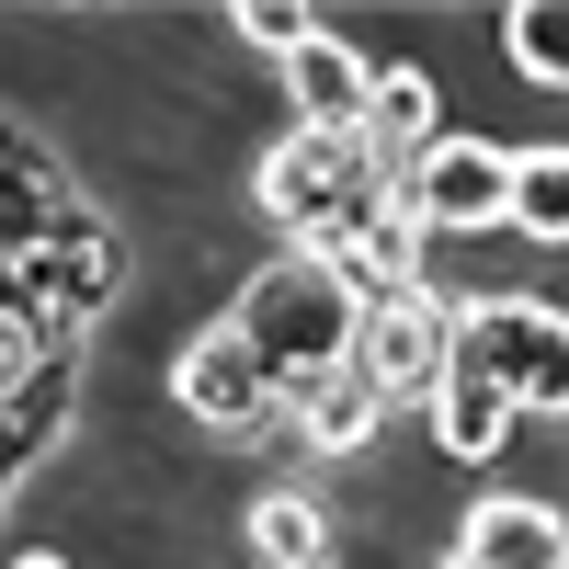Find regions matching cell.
I'll list each match as a JSON object with an SVG mask.
<instances>
[{
    "mask_svg": "<svg viewBox=\"0 0 569 569\" xmlns=\"http://www.w3.org/2000/svg\"><path fill=\"white\" fill-rule=\"evenodd\" d=\"M12 569H69V558H58V547H23V558H12Z\"/></svg>",
    "mask_w": 569,
    "mask_h": 569,
    "instance_id": "2e32d148",
    "label": "cell"
},
{
    "mask_svg": "<svg viewBox=\"0 0 569 569\" xmlns=\"http://www.w3.org/2000/svg\"><path fill=\"white\" fill-rule=\"evenodd\" d=\"M456 376L512 399V421H569V308L547 297H467Z\"/></svg>",
    "mask_w": 569,
    "mask_h": 569,
    "instance_id": "7a4b0ae2",
    "label": "cell"
},
{
    "mask_svg": "<svg viewBox=\"0 0 569 569\" xmlns=\"http://www.w3.org/2000/svg\"><path fill=\"white\" fill-rule=\"evenodd\" d=\"M512 240L536 251H569V149H512Z\"/></svg>",
    "mask_w": 569,
    "mask_h": 569,
    "instance_id": "8fae6325",
    "label": "cell"
},
{
    "mask_svg": "<svg viewBox=\"0 0 569 569\" xmlns=\"http://www.w3.org/2000/svg\"><path fill=\"white\" fill-rule=\"evenodd\" d=\"M284 103H297L308 137H365V103H376V58H353L342 34H308L297 58H284Z\"/></svg>",
    "mask_w": 569,
    "mask_h": 569,
    "instance_id": "ba28073f",
    "label": "cell"
},
{
    "mask_svg": "<svg viewBox=\"0 0 569 569\" xmlns=\"http://www.w3.org/2000/svg\"><path fill=\"white\" fill-rule=\"evenodd\" d=\"M399 194L421 217V240H479V228H512V149L501 137H433L410 171H399Z\"/></svg>",
    "mask_w": 569,
    "mask_h": 569,
    "instance_id": "5b68a950",
    "label": "cell"
},
{
    "mask_svg": "<svg viewBox=\"0 0 569 569\" xmlns=\"http://www.w3.org/2000/svg\"><path fill=\"white\" fill-rule=\"evenodd\" d=\"M456 319H467V297H445V284H410V297L365 308L353 376H365L388 410H433V388L456 376Z\"/></svg>",
    "mask_w": 569,
    "mask_h": 569,
    "instance_id": "277c9868",
    "label": "cell"
},
{
    "mask_svg": "<svg viewBox=\"0 0 569 569\" xmlns=\"http://www.w3.org/2000/svg\"><path fill=\"white\" fill-rule=\"evenodd\" d=\"M284 421H297V445H308V456H353L365 433H388V399H376L365 376L342 365V376H319V388L284 399Z\"/></svg>",
    "mask_w": 569,
    "mask_h": 569,
    "instance_id": "30bf717a",
    "label": "cell"
},
{
    "mask_svg": "<svg viewBox=\"0 0 569 569\" xmlns=\"http://www.w3.org/2000/svg\"><path fill=\"white\" fill-rule=\"evenodd\" d=\"M171 399H182V421H206L217 445H262L273 421H284V399H273V376L251 365V342L240 330H194V342L171 353Z\"/></svg>",
    "mask_w": 569,
    "mask_h": 569,
    "instance_id": "8992f818",
    "label": "cell"
},
{
    "mask_svg": "<svg viewBox=\"0 0 569 569\" xmlns=\"http://www.w3.org/2000/svg\"><path fill=\"white\" fill-rule=\"evenodd\" d=\"M228 330H240L251 365L273 376V399H297V388H319V376L353 365V342H365V297H353V284L330 273L319 251H273V262L240 284Z\"/></svg>",
    "mask_w": 569,
    "mask_h": 569,
    "instance_id": "6da1fadb",
    "label": "cell"
},
{
    "mask_svg": "<svg viewBox=\"0 0 569 569\" xmlns=\"http://www.w3.org/2000/svg\"><path fill=\"white\" fill-rule=\"evenodd\" d=\"M376 182H399V171H376L365 137H308V126H297V137L251 171V194H262V217H273L297 251H330V228H342Z\"/></svg>",
    "mask_w": 569,
    "mask_h": 569,
    "instance_id": "3957f363",
    "label": "cell"
},
{
    "mask_svg": "<svg viewBox=\"0 0 569 569\" xmlns=\"http://www.w3.org/2000/svg\"><path fill=\"white\" fill-rule=\"evenodd\" d=\"M433 137H445L433 69H376V103H365V149H376V171H410Z\"/></svg>",
    "mask_w": 569,
    "mask_h": 569,
    "instance_id": "9c48e42d",
    "label": "cell"
},
{
    "mask_svg": "<svg viewBox=\"0 0 569 569\" xmlns=\"http://www.w3.org/2000/svg\"><path fill=\"white\" fill-rule=\"evenodd\" d=\"M558 558H569V512H547L536 490H490L445 536V569H558Z\"/></svg>",
    "mask_w": 569,
    "mask_h": 569,
    "instance_id": "52a82bcc",
    "label": "cell"
},
{
    "mask_svg": "<svg viewBox=\"0 0 569 569\" xmlns=\"http://www.w3.org/2000/svg\"><path fill=\"white\" fill-rule=\"evenodd\" d=\"M558 569H569V558H558Z\"/></svg>",
    "mask_w": 569,
    "mask_h": 569,
    "instance_id": "e0dca14e",
    "label": "cell"
},
{
    "mask_svg": "<svg viewBox=\"0 0 569 569\" xmlns=\"http://www.w3.org/2000/svg\"><path fill=\"white\" fill-rule=\"evenodd\" d=\"M251 547H262V569H330V512L308 490H262Z\"/></svg>",
    "mask_w": 569,
    "mask_h": 569,
    "instance_id": "4fadbf2b",
    "label": "cell"
},
{
    "mask_svg": "<svg viewBox=\"0 0 569 569\" xmlns=\"http://www.w3.org/2000/svg\"><path fill=\"white\" fill-rule=\"evenodd\" d=\"M501 58L536 91H569V0H525V12L501 23Z\"/></svg>",
    "mask_w": 569,
    "mask_h": 569,
    "instance_id": "5bb4252c",
    "label": "cell"
},
{
    "mask_svg": "<svg viewBox=\"0 0 569 569\" xmlns=\"http://www.w3.org/2000/svg\"><path fill=\"white\" fill-rule=\"evenodd\" d=\"M240 34L262 46V58H297V46L319 34V12H284V0H240Z\"/></svg>",
    "mask_w": 569,
    "mask_h": 569,
    "instance_id": "9a60e30c",
    "label": "cell"
},
{
    "mask_svg": "<svg viewBox=\"0 0 569 569\" xmlns=\"http://www.w3.org/2000/svg\"><path fill=\"white\" fill-rule=\"evenodd\" d=\"M433 445H445V456H467V467L501 456V445H512V399H501V388H479V376H445V388H433Z\"/></svg>",
    "mask_w": 569,
    "mask_h": 569,
    "instance_id": "7c38bea8",
    "label": "cell"
}]
</instances>
